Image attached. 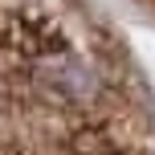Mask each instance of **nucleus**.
Returning <instances> with one entry per match:
<instances>
[{"label": "nucleus", "instance_id": "1", "mask_svg": "<svg viewBox=\"0 0 155 155\" xmlns=\"http://www.w3.org/2000/svg\"><path fill=\"white\" fill-rule=\"evenodd\" d=\"M33 90L57 106H82L98 98V70L78 57H49L33 65Z\"/></svg>", "mask_w": 155, "mask_h": 155}]
</instances>
